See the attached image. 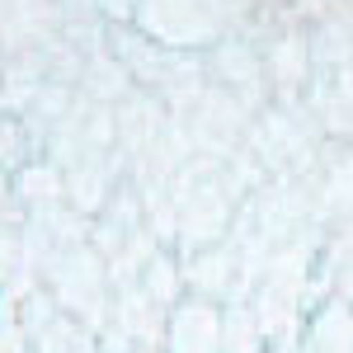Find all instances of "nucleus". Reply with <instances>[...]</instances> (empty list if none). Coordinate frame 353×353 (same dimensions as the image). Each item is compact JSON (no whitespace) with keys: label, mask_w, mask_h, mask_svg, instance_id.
Wrapping results in <instances>:
<instances>
[]
</instances>
